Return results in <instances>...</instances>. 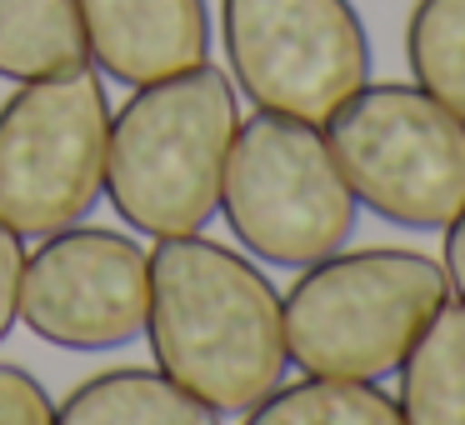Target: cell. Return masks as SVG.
Segmentation results:
<instances>
[{
	"label": "cell",
	"instance_id": "cell-16",
	"mask_svg": "<svg viewBox=\"0 0 465 425\" xmlns=\"http://www.w3.org/2000/svg\"><path fill=\"white\" fill-rule=\"evenodd\" d=\"M21 275H25V245L11 225L0 221V341L21 321Z\"/></svg>",
	"mask_w": 465,
	"mask_h": 425
},
{
	"label": "cell",
	"instance_id": "cell-9",
	"mask_svg": "<svg viewBox=\"0 0 465 425\" xmlns=\"http://www.w3.org/2000/svg\"><path fill=\"white\" fill-rule=\"evenodd\" d=\"M81 25L91 65L131 91L211 55L205 0H81Z\"/></svg>",
	"mask_w": 465,
	"mask_h": 425
},
{
	"label": "cell",
	"instance_id": "cell-11",
	"mask_svg": "<svg viewBox=\"0 0 465 425\" xmlns=\"http://www.w3.org/2000/svg\"><path fill=\"white\" fill-rule=\"evenodd\" d=\"M405 425H465V301H445L401 361Z\"/></svg>",
	"mask_w": 465,
	"mask_h": 425
},
{
	"label": "cell",
	"instance_id": "cell-2",
	"mask_svg": "<svg viewBox=\"0 0 465 425\" xmlns=\"http://www.w3.org/2000/svg\"><path fill=\"white\" fill-rule=\"evenodd\" d=\"M235 125V81L211 61L135 85L131 101L111 111L105 141V195L115 215L151 241L205 231L221 211Z\"/></svg>",
	"mask_w": 465,
	"mask_h": 425
},
{
	"label": "cell",
	"instance_id": "cell-6",
	"mask_svg": "<svg viewBox=\"0 0 465 425\" xmlns=\"http://www.w3.org/2000/svg\"><path fill=\"white\" fill-rule=\"evenodd\" d=\"M111 101L101 71L71 65L0 101V221L15 235L71 231L105 195Z\"/></svg>",
	"mask_w": 465,
	"mask_h": 425
},
{
	"label": "cell",
	"instance_id": "cell-15",
	"mask_svg": "<svg viewBox=\"0 0 465 425\" xmlns=\"http://www.w3.org/2000/svg\"><path fill=\"white\" fill-rule=\"evenodd\" d=\"M0 425H55V400L25 365L0 361Z\"/></svg>",
	"mask_w": 465,
	"mask_h": 425
},
{
	"label": "cell",
	"instance_id": "cell-8",
	"mask_svg": "<svg viewBox=\"0 0 465 425\" xmlns=\"http://www.w3.org/2000/svg\"><path fill=\"white\" fill-rule=\"evenodd\" d=\"M151 251L105 225L55 231L25 255L21 321L55 351H115L145 335Z\"/></svg>",
	"mask_w": 465,
	"mask_h": 425
},
{
	"label": "cell",
	"instance_id": "cell-12",
	"mask_svg": "<svg viewBox=\"0 0 465 425\" xmlns=\"http://www.w3.org/2000/svg\"><path fill=\"white\" fill-rule=\"evenodd\" d=\"M85 61L81 0H0V81H41Z\"/></svg>",
	"mask_w": 465,
	"mask_h": 425
},
{
	"label": "cell",
	"instance_id": "cell-10",
	"mask_svg": "<svg viewBox=\"0 0 465 425\" xmlns=\"http://www.w3.org/2000/svg\"><path fill=\"white\" fill-rule=\"evenodd\" d=\"M55 425H221V415L165 371L121 365L75 385L55 405Z\"/></svg>",
	"mask_w": 465,
	"mask_h": 425
},
{
	"label": "cell",
	"instance_id": "cell-3",
	"mask_svg": "<svg viewBox=\"0 0 465 425\" xmlns=\"http://www.w3.org/2000/svg\"><path fill=\"white\" fill-rule=\"evenodd\" d=\"M450 301L440 261L420 251H335L281 295L291 365L335 381H385Z\"/></svg>",
	"mask_w": 465,
	"mask_h": 425
},
{
	"label": "cell",
	"instance_id": "cell-4",
	"mask_svg": "<svg viewBox=\"0 0 465 425\" xmlns=\"http://www.w3.org/2000/svg\"><path fill=\"white\" fill-rule=\"evenodd\" d=\"M221 215L255 261L305 271L351 245L361 201L345 185L321 125L255 111L235 125L225 155Z\"/></svg>",
	"mask_w": 465,
	"mask_h": 425
},
{
	"label": "cell",
	"instance_id": "cell-13",
	"mask_svg": "<svg viewBox=\"0 0 465 425\" xmlns=\"http://www.w3.org/2000/svg\"><path fill=\"white\" fill-rule=\"evenodd\" d=\"M241 425H405L401 405L375 381H335L301 375L281 381L271 395L241 410Z\"/></svg>",
	"mask_w": 465,
	"mask_h": 425
},
{
	"label": "cell",
	"instance_id": "cell-17",
	"mask_svg": "<svg viewBox=\"0 0 465 425\" xmlns=\"http://www.w3.org/2000/svg\"><path fill=\"white\" fill-rule=\"evenodd\" d=\"M440 271L450 281V295L465 301V211L445 225V255H440Z\"/></svg>",
	"mask_w": 465,
	"mask_h": 425
},
{
	"label": "cell",
	"instance_id": "cell-14",
	"mask_svg": "<svg viewBox=\"0 0 465 425\" xmlns=\"http://www.w3.org/2000/svg\"><path fill=\"white\" fill-rule=\"evenodd\" d=\"M405 61L415 85L465 121V0H415L405 21Z\"/></svg>",
	"mask_w": 465,
	"mask_h": 425
},
{
	"label": "cell",
	"instance_id": "cell-7",
	"mask_svg": "<svg viewBox=\"0 0 465 425\" xmlns=\"http://www.w3.org/2000/svg\"><path fill=\"white\" fill-rule=\"evenodd\" d=\"M221 41L255 111L325 125L371 81V35L351 0H221Z\"/></svg>",
	"mask_w": 465,
	"mask_h": 425
},
{
	"label": "cell",
	"instance_id": "cell-1",
	"mask_svg": "<svg viewBox=\"0 0 465 425\" xmlns=\"http://www.w3.org/2000/svg\"><path fill=\"white\" fill-rule=\"evenodd\" d=\"M145 335L155 371L215 415L251 410L291 371L281 291L251 255L201 231L155 241Z\"/></svg>",
	"mask_w": 465,
	"mask_h": 425
},
{
	"label": "cell",
	"instance_id": "cell-5",
	"mask_svg": "<svg viewBox=\"0 0 465 425\" xmlns=\"http://www.w3.org/2000/svg\"><path fill=\"white\" fill-rule=\"evenodd\" d=\"M351 195L405 231H445L465 211V121L401 81H365L321 125Z\"/></svg>",
	"mask_w": 465,
	"mask_h": 425
}]
</instances>
